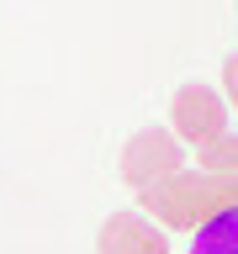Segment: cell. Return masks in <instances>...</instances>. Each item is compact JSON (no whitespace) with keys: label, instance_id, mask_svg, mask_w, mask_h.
Returning <instances> with one entry per match:
<instances>
[{"label":"cell","instance_id":"obj_1","mask_svg":"<svg viewBox=\"0 0 238 254\" xmlns=\"http://www.w3.org/2000/svg\"><path fill=\"white\" fill-rule=\"evenodd\" d=\"M238 201V186H228V180H217V175L206 170H180L170 175V180H159L154 190H143V206L138 212H154L164 228H201L206 217H217L222 206Z\"/></svg>","mask_w":238,"mask_h":254},{"label":"cell","instance_id":"obj_2","mask_svg":"<svg viewBox=\"0 0 238 254\" xmlns=\"http://www.w3.org/2000/svg\"><path fill=\"white\" fill-rule=\"evenodd\" d=\"M180 170H185V143L175 138L170 127H138L122 143V159H117V175L132 190H154L159 180H170Z\"/></svg>","mask_w":238,"mask_h":254},{"label":"cell","instance_id":"obj_3","mask_svg":"<svg viewBox=\"0 0 238 254\" xmlns=\"http://www.w3.org/2000/svg\"><path fill=\"white\" fill-rule=\"evenodd\" d=\"M170 132L190 148H212L217 138H228V101L212 85H180L170 101Z\"/></svg>","mask_w":238,"mask_h":254},{"label":"cell","instance_id":"obj_4","mask_svg":"<svg viewBox=\"0 0 238 254\" xmlns=\"http://www.w3.org/2000/svg\"><path fill=\"white\" fill-rule=\"evenodd\" d=\"M95 254H170V238L143 212H111L95 233Z\"/></svg>","mask_w":238,"mask_h":254},{"label":"cell","instance_id":"obj_5","mask_svg":"<svg viewBox=\"0 0 238 254\" xmlns=\"http://www.w3.org/2000/svg\"><path fill=\"white\" fill-rule=\"evenodd\" d=\"M190 254H238V201L222 206L217 217H206L201 228H196Z\"/></svg>","mask_w":238,"mask_h":254},{"label":"cell","instance_id":"obj_6","mask_svg":"<svg viewBox=\"0 0 238 254\" xmlns=\"http://www.w3.org/2000/svg\"><path fill=\"white\" fill-rule=\"evenodd\" d=\"M201 170L228 180V186H238V132H228V138H217L212 148H201Z\"/></svg>","mask_w":238,"mask_h":254},{"label":"cell","instance_id":"obj_7","mask_svg":"<svg viewBox=\"0 0 238 254\" xmlns=\"http://www.w3.org/2000/svg\"><path fill=\"white\" fill-rule=\"evenodd\" d=\"M222 101H228V106H238V53L222 64Z\"/></svg>","mask_w":238,"mask_h":254}]
</instances>
